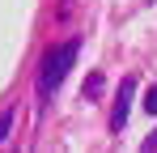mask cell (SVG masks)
<instances>
[{
  "label": "cell",
  "mask_w": 157,
  "mask_h": 153,
  "mask_svg": "<svg viewBox=\"0 0 157 153\" xmlns=\"http://www.w3.org/2000/svg\"><path fill=\"white\" fill-rule=\"evenodd\" d=\"M102 89H106V85H102V76H98V73L85 81V98H102Z\"/></svg>",
  "instance_id": "3957f363"
},
{
  "label": "cell",
  "mask_w": 157,
  "mask_h": 153,
  "mask_svg": "<svg viewBox=\"0 0 157 153\" xmlns=\"http://www.w3.org/2000/svg\"><path fill=\"white\" fill-rule=\"evenodd\" d=\"M144 115H157V85L144 94Z\"/></svg>",
  "instance_id": "277c9868"
},
{
  "label": "cell",
  "mask_w": 157,
  "mask_h": 153,
  "mask_svg": "<svg viewBox=\"0 0 157 153\" xmlns=\"http://www.w3.org/2000/svg\"><path fill=\"white\" fill-rule=\"evenodd\" d=\"M72 60H77V43H64V47H55L47 55V64H43V76H38V89L43 94H51L55 85H59V76L72 68Z\"/></svg>",
  "instance_id": "6da1fadb"
},
{
  "label": "cell",
  "mask_w": 157,
  "mask_h": 153,
  "mask_svg": "<svg viewBox=\"0 0 157 153\" xmlns=\"http://www.w3.org/2000/svg\"><path fill=\"white\" fill-rule=\"evenodd\" d=\"M9 128H13V111H9V115H0V140L9 136Z\"/></svg>",
  "instance_id": "5b68a950"
},
{
  "label": "cell",
  "mask_w": 157,
  "mask_h": 153,
  "mask_svg": "<svg viewBox=\"0 0 157 153\" xmlns=\"http://www.w3.org/2000/svg\"><path fill=\"white\" fill-rule=\"evenodd\" d=\"M132 98H136V76H128L123 85H119V102H115V115H110V128L119 132V128L128 124V111H132Z\"/></svg>",
  "instance_id": "7a4b0ae2"
}]
</instances>
